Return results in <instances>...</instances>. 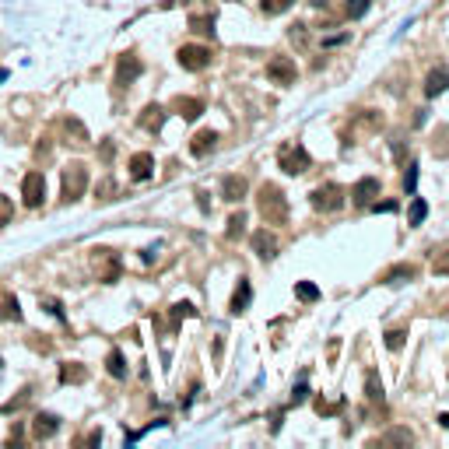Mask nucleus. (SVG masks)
Returning a JSON list of instances; mask_svg holds the SVG:
<instances>
[{"label": "nucleus", "instance_id": "13", "mask_svg": "<svg viewBox=\"0 0 449 449\" xmlns=\"http://www.w3.org/2000/svg\"><path fill=\"white\" fill-rule=\"evenodd\" d=\"M214 148H218V134H214V130H200V134L189 141V155H193V158H207Z\"/></svg>", "mask_w": 449, "mask_h": 449}, {"label": "nucleus", "instance_id": "4", "mask_svg": "<svg viewBox=\"0 0 449 449\" xmlns=\"http://www.w3.org/2000/svg\"><path fill=\"white\" fill-rule=\"evenodd\" d=\"M91 264H95V274H98L102 284H116L119 274H123V264H119V257L112 250H95L91 253Z\"/></svg>", "mask_w": 449, "mask_h": 449}, {"label": "nucleus", "instance_id": "29", "mask_svg": "<svg viewBox=\"0 0 449 449\" xmlns=\"http://www.w3.org/2000/svg\"><path fill=\"white\" fill-rule=\"evenodd\" d=\"M313 407H316V414H320V418H334V414H341V411H344V400H323V397H316V404H313Z\"/></svg>", "mask_w": 449, "mask_h": 449}, {"label": "nucleus", "instance_id": "45", "mask_svg": "<svg viewBox=\"0 0 449 449\" xmlns=\"http://www.w3.org/2000/svg\"><path fill=\"white\" fill-rule=\"evenodd\" d=\"M288 35H291L295 42H302V39H305V25H291V32H288Z\"/></svg>", "mask_w": 449, "mask_h": 449}, {"label": "nucleus", "instance_id": "7", "mask_svg": "<svg viewBox=\"0 0 449 449\" xmlns=\"http://www.w3.org/2000/svg\"><path fill=\"white\" fill-rule=\"evenodd\" d=\"M176 60H180L182 71H204V67H211V49L207 46H182L180 53H176Z\"/></svg>", "mask_w": 449, "mask_h": 449}, {"label": "nucleus", "instance_id": "48", "mask_svg": "<svg viewBox=\"0 0 449 449\" xmlns=\"http://www.w3.org/2000/svg\"><path fill=\"white\" fill-rule=\"evenodd\" d=\"M439 425H443V428H449V414H439Z\"/></svg>", "mask_w": 449, "mask_h": 449}, {"label": "nucleus", "instance_id": "35", "mask_svg": "<svg viewBox=\"0 0 449 449\" xmlns=\"http://www.w3.org/2000/svg\"><path fill=\"white\" fill-rule=\"evenodd\" d=\"M414 186H418V162H411V165H407V173H404V193H407V197H414Z\"/></svg>", "mask_w": 449, "mask_h": 449}, {"label": "nucleus", "instance_id": "9", "mask_svg": "<svg viewBox=\"0 0 449 449\" xmlns=\"http://www.w3.org/2000/svg\"><path fill=\"white\" fill-rule=\"evenodd\" d=\"M141 71H144V64H141L134 53H123V57H119V64H116V88L134 85V81L141 78Z\"/></svg>", "mask_w": 449, "mask_h": 449}, {"label": "nucleus", "instance_id": "12", "mask_svg": "<svg viewBox=\"0 0 449 449\" xmlns=\"http://www.w3.org/2000/svg\"><path fill=\"white\" fill-rule=\"evenodd\" d=\"M173 109H176V116H182L186 123H193V119H200V112H204L207 105H204V98H189V95H180V98L173 102Z\"/></svg>", "mask_w": 449, "mask_h": 449}, {"label": "nucleus", "instance_id": "3", "mask_svg": "<svg viewBox=\"0 0 449 449\" xmlns=\"http://www.w3.org/2000/svg\"><path fill=\"white\" fill-rule=\"evenodd\" d=\"M277 165H281L288 176H302V173H309L313 158H309V151H305L302 144H284V148L277 151Z\"/></svg>", "mask_w": 449, "mask_h": 449}, {"label": "nucleus", "instance_id": "32", "mask_svg": "<svg viewBox=\"0 0 449 449\" xmlns=\"http://www.w3.org/2000/svg\"><path fill=\"white\" fill-rule=\"evenodd\" d=\"M246 232V211H235L232 218H228V228H225V235L228 239H239Z\"/></svg>", "mask_w": 449, "mask_h": 449}, {"label": "nucleus", "instance_id": "8", "mask_svg": "<svg viewBox=\"0 0 449 449\" xmlns=\"http://www.w3.org/2000/svg\"><path fill=\"white\" fill-rule=\"evenodd\" d=\"M267 78L274 85H295V78H298V67H295V60H288V57H274L267 60Z\"/></svg>", "mask_w": 449, "mask_h": 449}, {"label": "nucleus", "instance_id": "36", "mask_svg": "<svg viewBox=\"0 0 449 449\" xmlns=\"http://www.w3.org/2000/svg\"><path fill=\"white\" fill-rule=\"evenodd\" d=\"M404 341H407V330H390V334H386V348H390V351H400Z\"/></svg>", "mask_w": 449, "mask_h": 449}, {"label": "nucleus", "instance_id": "14", "mask_svg": "<svg viewBox=\"0 0 449 449\" xmlns=\"http://www.w3.org/2000/svg\"><path fill=\"white\" fill-rule=\"evenodd\" d=\"M151 173H155V158H151L148 151H137V155L130 158V180L144 182V180H151Z\"/></svg>", "mask_w": 449, "mask_h": 449}, {"label": "nucleus", "instance_id": "5", "mask_svg": "<svg viewBox=\"0 0 449 449\" xmlns=\"http://www.w3.org/2000/svg\"><path fill=\"white\" fill-rule=\"evenodd\" d=\"M309 204H313L316 211H337V207H344V186L323 182V186H316V189L309 193Z\"/></svg>", "mask_w": 449, "mask_h": 449}, {"label": "nucleus", "instance_id": "17", "mask_svg": "<svg viewBox=\"0 0 449 449\" xmlns=\"http://www.w3.org/2000/svg\"><path fill=\"white\" fill-rule=\"evenodd\" d=\"M162 123H165V109H162L158 102L144 105V112H141V127H144L148 134H158V130H162Z\"/></svg>", "mask_w": 449, "mask_h": 449}, {"label": "nucleus", "instance_id": "20", "mask_svg": "<svg viewBox=\"0 0 449 449\" xmlns=\"http://www.w3.org/2000/svg\"><path fill=\"white\" fill-rule=\"evenodd\" d=\"M85 379H88V368H85L81 361H64V365H60V383H64V386H67V383L78 386V383H85Z\"/></svg>", "mask_w": 449, "mask_h": 449}, {"label": "nucleus", "instance_id": "24", "mask_svg": "<svg viewBox=\"0 0 449 449\" xmlns=\"http://www.w3.org/2000/svg\"><path fill=\"white\" fill-rule=\"evenodd\" d=\"M186 316H197V309H193L189 302H176V305L169 309V323H165V330H169V334H176Z\"/></svg>", "mask_w": 449, "mask_h": 449}, {"label": "nucleus", "instance_id": "42", "mask_svg": "<svg viewBox=\"0 0 449 449\" xmlns=\"http://www.w3.org/2000/svg\"><path fill=\"white\" fill-rule=\"evenodd\" d=\"M39 302H42V305H46V309H49V313H53L57 320H64V305H60L57 298H39Z\"/></svg>", "mask_w": 449, "mask_h": 449}, {"label": "nucleus", "instance_id": "28", "mask_svg": "<svg viewBox=\"0 0 449 449\" xmlns=\"http://www.w3.org/2000/svg\"><path fill=\"white\" fill-rule=\"evenodd\" d=\"M189 28L214 39V14H193V18H189Z\"/></svg>", "mask_w": 449, "mask_h": 449}, {"label": "nucleus", "instance_id": "1", "mask_svg": "<svg viewBox=\"0 0 449 449\" xmlns=\"http://www.w3.org/2000/svg\"><path fill=\"white\" fill-rule=\"evenodd\" d=\"M257 207H260V218L267 225H288V197H284L281 186L264 182L260 193H257Z\"/></svg>", "mask_w": 449, "mask_h": 449}, {"label": "nucleus", "instance_id": "39", "mask_svg": "<svg viewBox=\"0 0 449 449\" xmlns=\"http://www.w3.org/2000/svg\"><path fill=\"white\" fill-rule=\"evenodd\" d=\"M432 274H439V277H449V250H446V253H439V257L432 260Z\"/></svg>", "mask_w": 449, "mask_h": 449}, {"label": "nucleus", "instance_id": "37", "mask_svg": "<svg viewBox=\"0 0 449 449\" xmlns=\"http://www.w3.org/2000/svg\"><path fill=\"white\" fill-rule=\"evenodd\" d=\"M305 397H309V383H305V375H302V379L295 383V390H291V407H298Z\"/></svg>", "mask_w": 449, "mask_h": 449}, {"label": "nucleus", "instance_id": "41", "mask_svg": "<svg viewBox=\"0 0 449 449\" xmlns=\"http://www.w3.org/2000/svg\"><path fill=\"white\" fill-rule=\"evenodd\" d=\"M95 193H98V200H112V193H116V182H112V180H102V186H98Z\"/></svg>", "mask_w": 449, "mask_h": 449}, {"label": "nucleus", "instance_id": "40", "mask_svg": "<svg viewBox=\"0 0 449 449\" xmlns=\"http://www.w3.org/2000/svg\"><path fill=\"white\" fill-rule=\"evenodd\" d=\"M11 214H14V204H11V200H7V197L0 193V228H4V225L11 221Z\"/></svg>", "mask_w": 449, "mask_h": 449}, {"label": "nucleus", "instance_id": "47", "mask_svg": "<svg viewBox=\"0 0 449 449\" xmlns=\"http://www.w3.org/2000/svg\"><path fill=\"white\" fill-rule=\"evenodd\" d=\"M375 211H386V214H390V211H397V204H393V200H386V204H375Z\"/></svg>", "mask_w": 449, "mask_h": 449}, {"label": "nucleus", "instance_id": "21", "mask_svg": "<svg viewBox=\"0 0 449 449\" xmlns=\"http://www.w3.org/2000/svg\"><path fill=\"white\" fill-rule=\"evenodd\" d=\"M383 127V116L379 112H372V109H361L358 116H355V130H351V137L358 134V130H365V134H375Z\"/></svg>", "mask_w": 449, "mask_h": 449}, {"label": "nucleus", "instance_id": "11", "mask_svg": "<svg viewBox=\"0 0 449 449\" xmlns=\"http://www.w3.org/2000/svg\"><path fill=\"white\" fill-rule=\"evenodd\" d=\"M351 197H355V204H358V207H372V204H375V197H379V180H372V176L358 180V182H355V189H351Z\"/></svg>", "mask_w": 449, "mask_h": 449}, {"label": "nucleus", "instance_id": "26", "mask_svg": "<svg viewBox=\"0 0 449 449\" xmlns=\"http://www.w3.org/2000/svg\"><path fill=\"white\" fill-rule=\"evenodd\" d=\"M105 368H109V375H112V379H127V361H123V351H119V348H112V351H109Z\"/></svg>", "mask_w": 449, "mask_h": 449}, {"label": "nucleus", "instance_id": "31", "mask_svg": "<svg viewBox=\"0 0 449 449\" xmlns=\"http://www.w3.org/2000/svg\"><path fill=\"white\" fill-rule=\"evenodd\" d=\"M295 298H298V302H320V288H316L313 281H298V284H295Z\"/></svg>", "mask_w": 449, "mask_h": 449}, {"label": "nucleus", "instance_id": "18", "mask_svg": "<svg viewBox=\"0 0 449 449\" xmlns=\"http://www.w3.org/2000/svg\"><path fill=\"white\" fill-rule=\"evenodd\" d=\"M446 88H449V67H436V71L425 78V95L436 98V95H443Z\"/></svg>", "mask_w": 449, "mask_h": 449}, {"label": "nucleus", "instance_id": "6", "mask_svg": "<svg viewBox=\"0 0 449 449\" xmlns=\"http://www.w3.org/2000/svg\"><path fill=\"white\" fill-rule=\"evenodd\" d=\"M21 200H25V207H42V200H46V176L42 173H28L21 180Z\"/></svg>", "mask_w": 449, "mask_h": 449}, {"label": "nucleus", "instance_id": "23", "mask_svg": "<svg viewBox=\"0 0 449 449\" xmlns=\"http://www.w3.org/2000/svg\"><path fill=\"white\" fill-rule=\"evenodd\" d=\"M60 127H64V134L71 137V144H88V130H85V123H81L78 116H67Z\"/></svg>", "mask_w": 449, "mask_h": 449}, {"label": "nucleus", "instance_id": "43", "mask_svg": "<svg viewBox=\"0 0 449 449\" xmlns=\"http://www.w3.org/2000/svg\"><path fill=\"white\" fill-rule=\"evenodd\" d=\"M386 443H414V436H411V432H404V428H397V432H390V436H386Z\"/></svg>", "mask_w": 449, "mask_h": 449}, {"label": "nucleus", "instance_id": "30", "mask_svg": "<svg viewBox=\"0 0 449 449\" xmlns=\"http://www.w3.org/2000/svg\"><path fill=\"white\" fill-rule=\"evenodd\" d=\"M425 214H428V204H425L421 197H414V200H411V214H407V225H411V228H418V225L425 221Z\"/></svg>", "mask_w": 449, "mask_h": 449}, {"label": "nucleus", "instance_id": "25", "mask_svg": "<svg viewBox=\"0 0 449 449\" xmlns=\"http://www.w3.org/2000/svg\"><path fill=\"white\" fill-rule=\"evenodd\" d=\"M432 155H436V158H449V123L436 127V137H432Z\"/></svg>", "mask_w": 449, "mask_h": 449}, {"label": "nucleus", "instance_id": "19", "mask_svg": "<svg viewBox=\"0 0 449 449\" xmlns=\"http://www.w3.org/2000/svg\"><path fill=\"white\" fill-rule=\"evenodd\" d=\"M250 302H253V284H250L246 277H239V288H235V295H232V313H235V316L246 313Z\"/></svg>", "mask_w": 449, "mask_h": 449}, {"label": "nucleus", "instance_id": "38", "mask_svg": "<svg viewBox=\"0 0 449 449\" xmlns=\"http://www.w3.org/2000/svg\"><path fill=\"white\" fill-rule=\"evenodd\" d=\"M348 18H365L368 14V0H348Z\"/></svg>", "mask_w": 449, "mask_h": 449}, {"label": "nucleus", "instance_id": "16", "mask_svg": "<svg viewBox=\"0 0 449 449\" xmlns=\"http://www.w3.org/2000/svg\"><path fill=\"white\" fill-rule=\"evenodd\" d=\"M253 250H257L260 260H274L277 257V239L270 235L267 228H260V232H253Z\"/></svg>", "mask_w": 449, "mask_h": 449}, {"label": "nucleus", "instance_id": "22", "mask_svg": "<svg viewBox=\"0 0 449 449\" xmlns=\"http://www.w3.org/2000/svg\"><path fill=\"white\" fill-rule=\"evenodd\" d=\"M418 277V267L414 264H397L383 274V284H400V281H414Z\"/></svg>", "mask_w": 449, "mask_h": 449}, {"label": "nucleus", "instance_id": "34", "mask_svg": "<svg viewBox=\"0 0 449 449\" xmlns=\"http://www.w3.org/2000/svg\"><path fill=\"white\" fill-rule=\"evenodd\" d=\"M291 4H295V0H260L264 14H270V18H274V14H284V11H288Z\"/></svg>", "mask_w": 449, "mask_h": 449}, {"label": "nucleus", "instance_id": "46", "mask_svg": "<svg viewBox=\"0 0 449 449\" xmlns=\"http://www.w3.org/2000/svg\"><path fill=\"white\" fill-rule=\"evenodd\" d=\"M112 158V141H102V162Z\"/></svg>", "mask_w": 449, "mask_h": 449}, {"label": "nucleus", "instance_id": "33", "mask_svg": "<svg viewBox=\"0 0 449 449\" xmlns=\"http://www.w3.org/2000/svg\"><path fill=\"white\" fill-rule=\"evenodd\" d=\"M365 397L383 404V383H379V375H375V372H368V375H365Z\"/></svg>", "mask_w": 449, "mask_h": 449}, {"label": "nucleus", "instance_id": "10", "mask_svg": "<svg viewBox=\"0 0 449 449\" xmlns=\"http://www.w3.org/2000/svg\"><path fill=\"white\" fill-rule=\"evenodd\" d=\"M60 432V418L57 414H35L32 418V439L42 443V439H53Z\"/></svg>", "mask_w": 449, "mask_h": 449}, {"label": "nucleus", "instance_id": "49", "mask_svg": "<svg viewBox=\"0 0 449 449\" xmlns=\"http://www.w3.org/2000/svg\"><path fill=\"white\" fill-rule=\"evenodd\" d=\"M0 365H4V361H0Z\"/></svg>", "mask_w": 449, "mask_h": 449}, {"label": "nucleus", "instance_id": "2", "mask_svg": "<svg viewBox=\"0 0 449 449\" xmlns=\"http://www.w3.org/2000/svg\"><path fill=\"white\" fill-rule=\"evenodd\" d=\"M85 186H88V169H85L81 162H71V165L60 173V197H64V204L81 200Z\"/></svg>", "mask_w": 449, "mask_h": 449}, {"label": "nucleus", "instance_id": "15", "mask_svg": "<svg viewBox=\"0 0 449 449\" xmlns=\"http://www.w3.org/2000/svg\"><path fill=\"white\" fill-rule=\"evenodd\" d=\"M246 189H250V180H246V176H225V182H221V197H225L228 204H239V200L246 197Z\"/></svg>", "mask_w": 449, "mask_h": 449}, {"label": "nucleus", "instance_id": "44", "mask_svg": "<svg viewBox=\"0 0 449 449\" xmlns=\"http://www.w3.org/2000/svg\"><path fill=\"white\" fill-rule=\"evenodd\" d=\"M348 39H351V35H348V32H341V35H330V39H323V46H327V49H334V46H341V42H348Z\"/></svg>", "mask_w": 449, "mask_h": 449}, {"label": "nucleus", "instance_id": "27", "mask_svg": "<svg viewBox=\"0 0 449 449\" xmlns=\"http://www.w3.org/2000/svg\"><path fill=\"white\" fill-rule=\"evenodd\" d=\"M0 320H14V323H21V305H18V298H11V295H4L0 298Z\"/></svg>", "mask_w": 449, "mask_h": 449}]
</instances>
